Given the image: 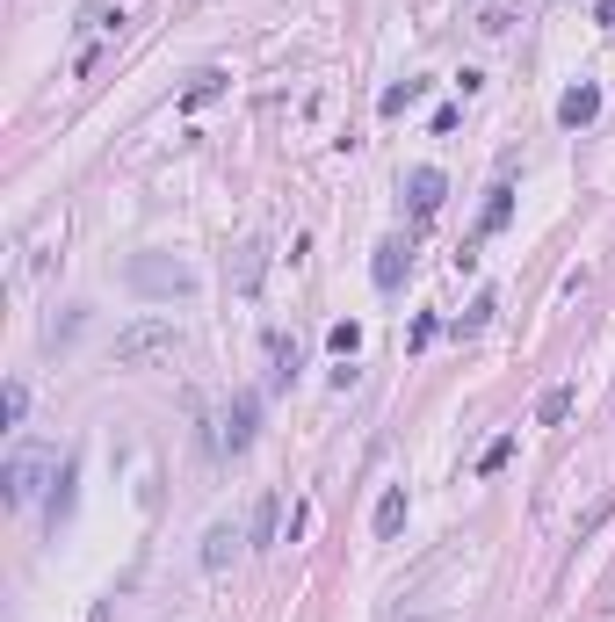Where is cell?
I'll list each match as a JSON object with an SVG mask.
<instances>
[{
    "label": "cell",
    "mask_w": 615,
    "mask_h": 622,
    "mask_svg": "<svg viewBox=\"0 0 615 622\" xmlns=\"http://www.w3.org/2000/svg\"><path fill=\"white\" fill-rule=\"evenodd\" d=\"M406 268H413V239H406V232H391V239L377 246V261H369V283L391 297L398 283H406Z\"/></svg>",
    "instance_id": "5"
},
{
    "label": "cell",
    "mask_w": 615,
    "mask_h": 622,
    "mask_svg": "<svg viewBox=\"0 0 615 622\" xmlns=\"http://www.w3.org/2000/svg\"><path fill=\"white\" fill-rule=\"evenodd\" d=\"M406 196H413V217L427 225V217L442 210V196H449V181H442V167H413V174H406Z\"/></svg>",
    "instance_id": "7"
},
{
    "label": "cell",
    "mask_w": 615,
    "mask_h": 622,
    "mask_svg": "<svg viewBox=\"0 0 615 622\" xmlns=\"http://www.w3.org/2000/svg\"><path fill=\"white\" fill-rule=\"evenodd\" d=\"M246 536H254V550H275V492L254 500V528H246Z\"/></svg>",
    "instance_id": "19"
},
{
    "label": "cell",
    "mask_w": 615,
    "mask_h": 622,
    "mask_svg": "<svg viewBox=\"0 0 615 622\" xmlns=\"http://www.w3.org/2000/svg\"><path fill=\"white\" fill-rule=\"evenodd\" d=\"M225 87H232V80H225V66H203V73H196L189 87H181V116H196L203 102H218Z\"/></svg>",
    "instance_id": "9"
},
{
    "label": "cell",
    "mask_w": 615,
    "mask_h": 622,
    "mask_svg": "<svg viewBox=\"0 0 615 622\" xmlns=\"http://www.w3.org/2000/svg\"><path fill=\"white\" fill-rule=\"evenodd\" d=\"M507 217H514V174H500V181L485 189V217H478V239H492V232L507 225Z\"/></svg>",
    "instance_id": "8"
},
{
    "label": "cell",
    "mask_w": 615,
    "mask_h": 622,
    "mask_svg": "<svg viewBox=\"0 0 615 622\" xmlns=\"http://www.w3.org/2000/svg\"><path fill=\"white\" fill-rule=\"evenodd\" d=\"M22 413H29V384H8V391H0V420L22 427Z\"/></svg>",
    "instance_id": "20"
},
{
    "label": "cell",
    "mask_w": 615,
    "mask_h": 622,
    "mask_svg": "<svg viewBox=\"0 0 615 622\" xmlns=\"http://www.w3.org/2000/svg\"><path fill=\"white\" fill-rule=\"evenodd\" d=\"M73 478H80V471H73V456H66V463H58V478H51V528L73 514Z\"/></svg>",
    "instance_id": "15"
},
{
    "label": "cell",
    "mask_w": 615,
    "mask_h": 622,
    "mask_svg": "<svg viewBox=\"0 0 615 622\" xmlns=\"http://www.w3.org/2000/svg\"><path fill=\"white\" fill-rule=\"evenodd\" d=\"M594 116H601V87H594V80H579V87H565V95H558V123H565V131H587Z\"/></svg>",
    "instance_id": "6"
},
{
    "label": "cell",
    "mask_w": 615,
    "mask_h": 622,
    "mask_svg": "<svg viewBox=\"0 0 615 622\" xmlns=\"http://www.w3.org/2000/svg\"><path fill=\"white\" fill-rule=\"evenodd\" d=\"M398 528H406V485H391L384 500H377V543H391Z\"/></svg>",
    "instance_id": "12"
},
{
    "label": "cell",
    "mask_w": 615,
    "mask_h": 622,
    "mask_svg": "<svg viewBox=\"0 0 615 622\" xmlns=\"http://www.w3.org/2000/svg\"><path fill=\"white\" fill-rule=\"evenodd\" d=\"M167 355H181V326L174 319H131L116 333V362L123 369H145V362H167Z\"/></svg>",
    "instance_id": "1"
},
{
    "label": "cell",
    "mask_w": 615,
    "mask_h": 622,
    "mask_svg": "<svg viewBox=\"0 0 615 622\" xmlns=\"http://www.w3.org/2000/svg\"><path fill=\"white\" fill-rule=\"evenodd\" d=\"M565 413H572V384H550V391L536 398V427H558Z\"/></svg>",
    "instance_id": "17"
},
{
    "label": "cell",
    "mask_w": 615,
    "mask_h": 622,
    "mask_svg": "<svg viewBox=\"0 0 615 622\" xmlns=\"http://www.w3.org/2000/svg\"><path fill=\"white\" fill-rule=\"evenodd\" d=\"M492 311H500V297L478 290V297H471V311H464V319H456L449 333H456V340H464V333H485V326H492Z\"/></svg>",
    "instance_id": "14"
},
{
    "label": "cell",
    "mask_w": 615,
    "mask_h": 622,
    "mask_svg": "<svg viewBox=\"0 0 615 622\" xmlns=\"http://www.w3.org/2000/svg\"><path fill=\"white\" fill-rule=\"evenodd\" d=\"M326 348L341 355V362H355V348H362V326H355V319H333V326H326Z\"/></svg>",
    "instance_id": "18"
},
{
    "label": "cell",
    "mask_w": 615,
    "mask_h": 622,
    "mask_svg": "<svg viewBox=\"0 0 615 622\" xmlns=\"http://www.w3.org/2000/svg\"><path fill=\"white\" fill-rule=\"evenodd\" d=\"M254 434H261V391H239L232 406H225L218 449H225V456H246V449H254Z\"/></svg>",
    "instance_id": "4"
},
{
    "label": "cell",
    "mask_w": 615,
    "mask_h": 622,
    "mask_svg": "<svg viewBox=\"0 0 615 622\" xmlns=\"http://www.w3.org/2000/svg\"><path fill=\"white\" fill-rule=\"evenodd\" d=\"M514 456V434H500V442H492L485 456H478V478H492V471H500V463Z\"/></svg>",
    "instance_id": "21"
},
{
    "label": "cell",
    "mask_w": 615,
    "mask_h": 622,
    "mask_svg": "<svg viewBox=\"0 0 615 622\" xmlns=\"http://www.w3.org/2000/svg\"><path fill=\"white\" fill-rule=\"evenodd\" d=\"M123 283H131L138 297H196V275L181 268V261H167V254H131Z\"/></svg>",
    "instance_id": "3"
},
{
    "label": "cell",
    "mask_w": 615,
    "mask_h": 622,
    "mask_svg": "<svg viewBox=\"0 0 615 622\" xmlns=\"http://www.w3.org/2000/svg\"><path fill=\"white\" fill-rule=\"evenodd\" d=\"M398 622H435V615H398Z\"/></svg>",
    "instance_id": "24"
},
{
    "label": "cell",
    "mask_w": 615,
    "mask_h": 622,
    "mask_svg": "<svg viewBox=\"0 0 615 622\" xmlns=\"http://www.w3.org/2000/svg\"><path fill=\"white\" fill-rule=\"evenodd\" d=\"M420 95H427V80H391L384 95H377V116H406Z\"/></svg>",
    "instance_id": "13"
},
{
    "label": "cell",
    "mask_w": 615,
    "mask_h": 622,
    "mask_svg": "<svg viewBox=\"0 0 615 622\" xmlns=\"http://www.w3.org/2000/svg\"><path fill=\"white\" fill-rule=\"evenodd\" d=\"M608 514H615V492H608V500H601V507H594V514H587V521H579V543H587V536H594V528H601V521H608Z\"/></svg>",
    "instance_id": "23"
},
{
    "label": "cell",
    "mask_w": 615,
    "mask_h": 622,
    "mask_svg": "<svg viewBox=\"0 0 615 622\" xmlns=\"http://www.w3.org/2000/svg\"><path fill=\"white\" fill-rule=\"evenodd\" d=\"M261 283V246H239V290Z\"/></svg>",
    "instance_id": "22"
},
{
    "label": "cell",
    "mask_w": 615,
    "mask_h": 622,
    "mask_svg": "<svg viewBox=\"0 0 615 622\" xmlns=\"http://www.w3.org/2000/svg\"><path fill=\"white\" fill-rule=\"evenodd\" d=\"M58 463L66 456H51V449H37V442H22L15 456H8V471H0V500L8 507H29L44 492V478H58Z\"/></svg>",
    "instance_id": "2"
},
{
    "label": "cell",
    "mask_w": 615,
    "mask_h": 622,
    "mask_svg": "<svg viewBox=\"0 0 615 622\" xmlns=\"http://www.w3.org/2000/svg\"><path fill=\"white\" fill-rule=\"evenodd\" d=\"M268 348H275V391H290V384H297V369H304V348H297L290 333H275Z\"/></svg>",
    "instance_id": "11"
},
{
    "label": "cell",
    "mask_w": 615,
    "mask_h": 622,
    "mask_svg": "<svg viewBox=\"0 0 615 622\" xmlns=\"http://www.w3.org/2000/svg\"><path fill=\"white\" fill-rule=\"evenodd\" d=\"M232 550H239V528H232V521H218V528L203 536V572H225V565H232Z\"/></svg>",
    "instance_id": "10"
},
{
    "label": "cell",
    "mask_w": 615,
    "mask_h": 622,
    "mask_svg": "<svg viewBox=\"0 0 615 622\" xmlns=\"http://www.w3.org/2000/svg\"><path fill=\"white\" fill-rule=\"evenodd\" d=\"M80 326H87V311L73 304L66 319H51V326H44V348H51V355H58V348H73V340H80Z\"/></svg>",
    "instance_id": "16"
}]
</instances>
